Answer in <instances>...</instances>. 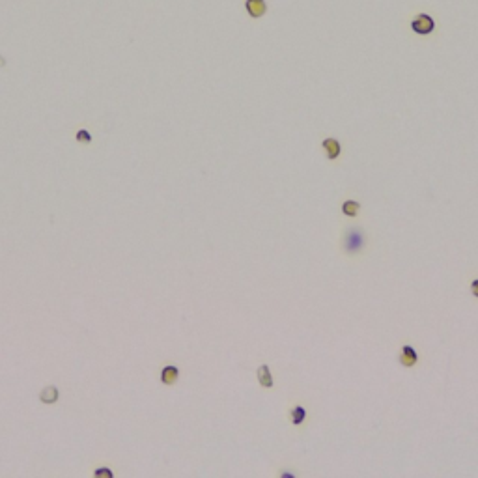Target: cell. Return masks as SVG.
<instances>
[{
    "instance_id": "9c48e42d",
    "label": "cell",
    "mask_w": 478,
    "mask_h": 478,
    "mask_svg": "<svg viewBox=\"0 0 478 478\" xmlns=\"http://www.w3.org/2000/svg\"><path fill=\"white\" fill-rule=\"evenodd\" d=\"M359 211H361V204L357 200H346L342 204V213H344L346 217H357Z\"/></svg>"
},
{
    "instance_id": "ba28073f",
    "label": "cell",
    "mask_w": 478,
    "mask_h": 478,
    "mask_svg": "<svg viewBox=\"0 0 478 478\" xmlns=\"http://www.w3.org/2000/svg\"><path fill=\"white\" fill-rule=\"evenodd\" d=\"M58 398H60V391L54 385L47 387V389H43L42 392H40V400L43 403H49V405L58 402Z\"/></svg>"
},
{
    "instance_id": "277c9868",
    "label": "cell",
    "mask_w": 478,
    "mask_h": 478,
    "mask_svg": "<svg viewBox=\"0 0 478 478\" xmlns=\"http://www.w3.org/2000/svg\"><path fill=\"white\" fill-rule=\"evenodd\" d=\"M245 9L252 19H260L265 15L267 4H265V0H245Z\"/></svg>"
},
{
    "instance_id": "6da1fadb",
    "label": "cell",
    "mask_w": 478,
    "mask_h": 478,
    "mask_svg": "<svg viewBox=\"0 0 478 478\" xmlns=\"http://www.w3.org/2000/svg\"><path fill=\"white\" fill-rule=\"evenodd\" d=\"M364 245H366V237H364V234H362V230H359V228L348 230V234H346V237H344V249L348 254H357V252H361L362 249H364Z\"/></svg>"
},
{
    "instance_id": "8fae6325",
    "label": "cell",
    "mask_w": 478,
    "mask_h": 478,
    "mask_svg": "<svg viewBox=\"0 0 478 478\" xmlns=\"http://www.w3.org/2000/svg\"><path fill=\"white\" fill-rule=\"evenodd\" d=\"M75 138L79 144H90L92 142V134H90V131H86V129H79L75 133Z\"/></svg>"
},
{
    "instance_id": "52a82bcc",
    "label": "cell",
    "mask_w": 478,
    "mask_h": 478,
    "mask_svg": "<svg viewBox=\"0 0 478 478\" xmlns=\"http://www.w3.org/2000/svg\"><path fill=\"white\" fill-rule=\"evenodd\" d=\"M256 374H258V383H260L263 389H271V387L275 385L273 376H271V370H269L267 364H261L260 368L256 370Z\"/></svg>"
},
{
    "instance_id": "7c38bea8",
    "label": "cell",
    "mask_w": 478,
    "mask_h": 478,
    "mask_svg": "<svg viewBox=\"0 0 478 478\" xmlns=\"http://www.w3.org/2000/svg\"><path fill=\"white\" fill-rule=\"evenodd\" d=\"M93 477L95 478H112L114 475H112V471L110 469H107V467H99V469H95L93 471Z\"/></svg>"
},
{
    "instance_id": "30bf717a",
    "label": "cell",
    "mask_w": 478,
    "mask_h": 478,
    "mask_svg": "<svg viewBox=\"0 0 478 478\" xmlns=\"http://www.w3.org/2000/svg\"><path fill=\"white\" fill-rule=\"evenodd\" d=\"M304 419H306V409H304L303 405H295L294 409H292V413H290V420H292V424L299 426V424H303V422H304Z\"/></svg>"
},
{
    "instance_id": "4fadbf2b",
    "label": "cell",
    "mask_w": 478,
    "mask_h": 478,
    "mask_svg": "<svg viewBox=\"0 0 478 478\" xmlns=\"http://www.w3.org/2000/svg\"><path fill=\"white\" fill-rule=\"evenodd\" d=\"M471 294L475 295V297H478V278L471 282Z\"/></svg>"
},
{
    "instance_id": "7a4b0ae2",
    "label": "cell",
    "mask_w": 478,
    "mask_h": 478,
    "mask_svg": "<svg viewBox=\"0 0 478 478\" xmlns=\"http://www.w3.org/2000/svg\"><path fill=\"white\" fill-rule=\"evenodd\" d=\"M411 30L419 36H428L435 30V21L428 15V13H419L411 21Z\"/></svg>"
},
{
    "instance_id": "8992f818",
    "label": "cell",
    "mask_w": 478,
    "mask_h": 478,
    "mask_svg": "<svg viewBox=\"0 0 478 478\" xmlns=\"http://www.w3.org/2000/svg\"><path fill=\"white\" fill-rule=\"evenodd\" d=\"M177 379H179V370H177V366H165V368L161 370V383L163 385H176Z\"/></svg>"
},
{
    "instance_id": "3957f363",
    "label": "cell",
    "mask_w": 478,
    "mask_h": 478,
    "mask_svg": "<svg viewBox=\"0 0 478 478\" xmlns=\"http://www.w3.org/2000/svg\"><path fill=\"white\" fill-rule=\"evenodd\" d=\"M398 361H400V364L405 366V368H411V366H415V364L419 362V353H417V349H415L413 346L405 344L402 349H400Z\"/></svg>"
},
{
    "instance_id": "5b68a950",
    "label": "cell",
    "mask_w": 478,
    "mask_h": 478,
    "mask_svg": "<svg viewBox=\"0 0 478 478\" xmlns=\"http://www.w3.org/2000/svg\"><path fill=\"white\" fill-rule=\"evenodd\" d=\"M321 148L325 150L329 161L338 159V155H340V151H342V148H340V142H338L336 138H333V136H331V138H325V140L321 142Z\"/></svg>"
},
{
    "instance_id": "5bb4252c",
    "label": "cell",
    "mask_w": 478,
    "mask_h": 478,
    "mask_svg": "<svg viewBox=\"0 0 478 478\" xmlns=\"http://www.w3.org/2000/svg\"><path fill=\"white\" fill-rule=\"evenodd\" d=\"M282 478H294V475H290V473H282Z\"/></svg>"
}]
</instances>
